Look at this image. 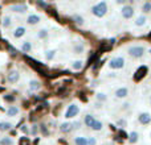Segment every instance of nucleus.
Here are the masks:
<instances>
[{
  "label": "nucleus",
  "mask_w": 151,
  "mask_h": 145,
  "mask_svg": "<svg viewBox=\"0 0 151 145\" xmlns=\"http://www.w3.org/2000/svg\"><path fill=\"white\" fill-rule=\"evenodd\" d=\"M107 12V3L106 1H99L91 7V13L96 17H104Z\"/></svg>",
  "instance_id": "1"
},
{
  "label": "nucleus",
  "mask_w": 151,
  "mask_h": 145,
  "mask_svg": "<svg viewBox=\"0 0 151 145\" xmlns=\"http://www.w3.org/2000/svg\"><path fill=\"white\" fill-rule=\"evenodd\" d=\"M145 52H146L145 46H141V45H133V46H130L127 49V53L133 58H141V57H143Z\"/></svg>",
  "instance_id": "2"
},
{
  "label": "nucleus",
  "mask_w": 151,
  "mask_h": 145,
  "mask_svg": "<svg viewBox=\"0 0 151 145\" xmlns=\"http://www.w3.org/2000/svg\"><path fill=\"white\" fill-rule=\"evenodd\" d=\"M78 114H80V107H78L76 103H72L70 106L66 108L65 117H66V119H73V117H76Z\"/></svg>",
  "instance_id": "3"
},
{
  "label": "nucleus",
  "mask_w": 151,
  "mask_h": 145,
  "mask_svg": "<svg viewBox=\"0 0 151 145\" xmlns=\"http://www.w3.org/2000/svg\"><path fill=\"white\" fill-rule=\"evenodd\" d=\"M110 69H114V70H118V69H122L125 66V58L123 57H115L111 58L109 62Z\"/></svg>",
  "instance_id": "4"
},
{
  "label": "nucleus",
  "mask_w": 151,
  "mask_h": 145,
  "mask_svg": "<svg viewBox=\"0 0 151 145\" xmlns=\"http://www.w3.org/2000/svg\"><path fill=\"white\" fill-rule=\"evenodd\" d=\"M134 13H135V11L131 5H123L122 9H121V15L125 18H131L134 16Z\"/></svg>",
  "instance_id": "5"
},
{
  "label": "nucleus",
  "mask_w": 151,
  "mask_h": 145,
  "mask_svg": "<svg viewBox=\"0 0 151 145\" xmlns=\"http://www.w3.org/2000/svg\"><path fill=\"white\" fill-rule=\"evenodd\" d=\"M7 79L9 83H17L19 79H20V72L17 70H11L7 75Z\"/></svg>",
  "instance_id": "6"
},
{
  "label": "nucleus",
  "mask_w": 151,
  "mask_h": 145,
  "mask_svg": "<svg viewBox=\"0 0 151 145\" xmlns=\"http://www.w3.org/2000/svg\"><path fill=\"white\" fill-rule=\"evenodd\" d=\"M9 9L16 13H24L28 11V5L27 4H13L9 7Z\"/></svg>",
  "instance_id": "7"
},
{
  "label": "nucleus",
  "mask_w": 151,
  "mask_h": 145,
  "mask_svg": "<svg viewBox=\"0 0 151 145\" xmlns=\"http://www.w3.org/2000/svg\"><path fill=\"white\" fill-rule=\"evenodd\" d=\"M20 114V108H19L17 106H9L7 109V116L9 117H15L17 116V115Z\"/></svg>",
  "instance_id": "8"
},
{
  "label": "nucleus",
  "mask_w": 151,
  "mask_h": 145,
  "mask_svg": "<svg viewBox=\"0 0 151 145\" xmlns=\"http://www.w3.org/2000/svg\"><path fill=\"white\" fill-rule=\"evenodd\" d=\"M127 95H129L127 87H119L117 91H115V96H117L118 99H123V98H126Z\"/></svg>",
  "instance_id": "9"
},
{
  "label": "nucleus",
  "mask_w": 151,
  "mask_h": 145,
  "mask_svg": "<svg viewBox=\"0 0 151 145\" xmlns=\"http://www.w3.org/2000/svg\"><path fill=\"white\" fill-rule=\"evenodd\" d=\"M27 23H28L29 25H36V24L40 23V16L32 13V15H29L28 17H27Z\"/></svg>",
  "instance_id": "10"
},
{
  "label": "nucleus",
  "mask_w": 151,
  "mask_h": 145,
  "mask_svg": "<svg viewBox=\"0 0 151 145\" xmlns=\"http://www.w3.org/2000/svg\"><path fill=\"white\" fill-rule=\"evenodd\" d=\"M138 120H139V123H141V124L146 125V124H149V123L151 122V116H150V114H147V112H143V114L139 115Z\"/></svg>",
  "instance_id": "11"
},
{
  "label": "nucleus",
  "mask_w": 151,
  "mask_h": 145,
  "mask_svg": "<svg viewBox=\"0 0 151 145\" xmlns=\"http://www.w3.org/2000/svg\"><path fill=\"white\" fill-rule=\"evenodd\" d=\"M25 32H27V29L24 28V26H17V28L13 31V37H15V38H21V37L25 34Z\"/></svg>",
  "instance_id": "12"
},
{
  "label": "nucleus",
  "mask_w": 151,
  "mask_h": 145,
  "mask_svg": "<svg viewBox=\"0 0 151 145\" xmlns=\"http://www.w3.org/2000/svg\"><path fill=\"white\" fill-rule=\"evenodd\" d=\"M40 88H41V83H40L39 80L32 79L31 82H29V90H32V91H39Z\"/></svg>",
  "instance_id": "13"
},
{
  "label": "nucleus",
  "mask_w": 151,
  "mask_h": 145,
  "mask_svg": "<svg viewBox=\"0 0 151 145\" xmlns=\"http://www.w3.org/2000/svg\"><path fill=\"white\" fill-rule=\"evenodd\" d=\"M146 23H147V18H146V16H143V15L138 16V17L135 18V21H134V24H135L137 26H143V25H146Z\"/></svg>",
  "instance_id": "14"
},
{
  "label": "nucleus",
  "mask_w": 151,
  "mask_h": 145,
  "mask_svg": "<svg viewBox=\"0 0 151 145\" xmlns=\"http://www.w3.org/2000/svg\"><path fill=\"white\" fill-rule=\"evenodd\" d=\"M146 71H147V68H145V66H141V68L138 69V71L135 72V77H134V79H135V80H139L142 77H145Z\"/></svg>",
  "instance_id": "15"
},
{
  "label": "nucleus",
  "mask_w": 151,
  "mask_h": 145,
  "mask_svg": "<svg viewBox=\"0 0 151 145\" xmlns=\"http://www.w3.org/2000/svg\"><path fill=\"white\" fill-rule=\"evenodd\" d=\"M1 25H3V28H5V29L12 25V18H11V16H4V17L1 18Z\"/></svg>",
  "instance_id": "16"
},
{
  "label": "nucleus",
  "mask_w": 151,
  "mask_h": 145,
  "mask_svg": "<svg viewBox=\"0 0 151 145\" xmlns=\"http://www.w3.org/2000/svg\"><path fill=\"white\" fill-rule=\"evenodd\" d=\"M12 128V123L9 122H0V132H7Z\"/></svg>",
  "instance_id": "17"
},
{
  "label": "nucleus",
  "mask_w": 151,
  "mask_h": 145,
  "mask_svg": "<svg viewBox=\"0 0 151 145\" xmlns=\"http://www.w3.org/2000/svg\"><path fill=\"white\" fill-rule=\"evenodd\" d=\"M72 129H73L72 123H63V124H61V127H60V131L63 133H68V132H70Z\"/></svg>",
  "instance_id": "18"
},
{
  "label": "nucleus",
  "mask_w": 151,
  "mask_h": 145,
  "mask_svg": "<svg viewBox=\"0 0 151 145\" xmlns=\"http://www.w3.org/2000/svg\"><path fill=\"white\" fill-rule=\"evenodd\" d=\"M32 50V44L29 41H24L21 45V52L23 53H29Z\"/></svg>",
  "instance_id": "19"
},
{
  "label": "nucleus",
  "mask_w": 151,
  "mask_h": 145,
  "mask_svg": "<svg viewBox=\"0 0 151 145\" xmlns=\"http://www.w3.org/2000/svg\"><path fill=\"white\" fill-rule=\"evenodd\" d=\"M74 144L76 145H88V139L83 136H78L74 139Z\"/></svg>",
  "instance_id": "20"
},
{
  "label": "nucleus",
  "mask_w": 151,
  "mask_h": 145,
  "mask_svg": "<svg viewBox=\"0 0 151 145\" xmlns=\"http://www.w3.org/2000/svg\"><path fill=\"white\" fill-rule=\"evenodd\" d=\"M94 122H96V119H94V116L93 115H86L85 116V124H86V127H91V125L94 124Z\"/></svg>",
  "instance_id": "21"
},
{
  "label": "nucleus",
  "mask_w": 151,
  "mask_h": 145,
  "mask_svg": "<svg viewBox=\"0 0 151 145\" xmlns=\"http://www.w3.org/2000/svg\"><path fill=\"white\" fill-rule=\"evenodd\" d=\"M13 144H15L13 139L8 137V136H5V137H3L1 140H0V145H13Z\"/></svg>",
  "instance_id": "22"
},
{
  "label": "nucleus",
  "mask_w": 151,
  "mask_h": 145,
  "mask_svg": "<svg viewBox=\"0 0 151 145\" xmlns=\"http://www.w3.org/2000/svg\"><path fill=\"white\" fill-rule=\"evenodd\" d=\"M90 128L93 131H101L102 128H104V124H102V122H98V120H96V122H94V124L91 125Z\"/></svg>",
  "instance_id": "23"
},
{
  "label": "nucleus",
  "mask_w": 151,
  "mask_h": 145,
  "mask_svg": "<svg viewBox=\"0 0 151 145\" xmlns=\"http://www.w3.org/2000/svg\"><path fill=\"white\" fill-rule=\"evenodd\" d=\"M142 11H143V13H150L151 12V3L145 1L143 4H142Z\"/></svg>",
  "instance_id": "24"
},
{
  "label": "nucleus",
  "mask_w": 151,
  "mask_h": 145,
  "mask_svg": "<svg viewBox=\"0 0 151 145\" xmlns=\"http://www.w3.org/2000/svg\"><path fill=\"white\" fill-rule=\"evenodd\" d=\"M56 50H48V52H45V58H47L48 61H52L53 58H55V55H56Z\"/></svg>",
  "instance_id": "25"
},
{
  "label": "nucleus",
  "mask_w": 151,
  "mask_h": 145,
  "mask_svg": "<svg viewBox=\"0 0 151 145\" xmlns=\"http://www.w3.org/2000/svg\"><path fill=\"white\" fill-rule=\"evenodd\" d=\"M37 37H39L40 40L47 38V37H48V31H47V29H40V31L37 32Z\"/></svg>",
  "instance_id": "26"
},
{
  "label": "nucleus",
  "mask_w": 151,
  "mask_h": 145,
  "mask_svg": "<svg viewBox=\"0 0 151 145\" xmlns=\"http://www.w3.org/2000/svg\"><path fill=\"white\" fill-rule=\"evenodd\" d=\"M129 141H130L131 144H135L137 141H138V133H137L135 131L130 133V137H129Z\"/></svg>",
  "instance_id": "27"
},
{
  "label": "nucleus",
  "mask_w": 151,
  "mask_h": 145,
  "mask_svg": "<svg viewBox=\"0 0 151 145\" xmlns=\"http://www.w3.org/2000/svg\"><path fill=\"white\" fill-rule=\"evenodd\" d=\"M82 61H74L73 63H72V69L73 70H81L82 69Z\"/></svg>",
  "instance_id": "28"
},
{
  "label": "nucleus",
  "mask_w": 151,
  "mask_h": 145,
  "mask_svg": "<svg viewBox=\"0 0 151 145\" xmlns=\"http://www.w3.org/2000/svg\"><path fill=\"white\" fill-rule=\"evenodd\" d=\"M83 50H85V46H83V44H77V45L74 46V53H77V54L82 53Z\"/></svg>",
  "instance_id": "29"
},
{
  "label": "nucleus",
  "mask_w": 151,
  "mask_h": 145,
  "mask_svg": "<svg viewBox=\"0 0 151 145\" xmlns=\"http://www.w3.org/2000/svg\"><path fill=\"white\" fill-rule=\"evenodd\" d=\"M73 20H74V23L77 24V25H80V26H82V25H83V18L81 17V16L76 15L74 17H73Z\"/></svg>",
  "instance_id": "30"
},
{
  "label": "nucleus",
  "mask_w": 151,
  "mask_h": 145,
  "mask_svg": "<svg viewBox=\"0 0 151 145\" xmlns=\"http://www.w3.org/2000/svg\"><path fill=\"white\" fill-rule=\"evenodd\" d=\"M97 99H98L99 102H105L107 99V96H106V94H104V92H98L97 94Z\"/></svg>",
  "instance_id": "31"
},
{
  "label": "nucleus",
  "mask_w": 151,
  "mask_h": 145,
  "mask_svg": "<svg viewBox=\"0 0 151 145\" xmlns=\"http://www.w3.org/2000/svg\"><path fill=\"white\" fill-rule=\"evenodd\" d=\"M88 145H97L96 137H90V139H88Z\"/></svg>",
  "instance_id": "32"
},
{
  "label": "nucleus",
  "mask_w": 151,
  "mask_h": 145,
  "mask_svg": "<svg viewBox=\"0 0 151 145\" xmlns=\"http://www.w3.org/2000/svg\"><path fill=\"white\" fill-rule=\"evenodd\" d=\"M118 125H122V127H125V125H126V120H123V119L118 120Z\"/></svg>",
  "instance_id": "33"
},
{
  "label": "nucleus",
  "mask_w": 151,
  "mask_h": 145,
  "mask_svg": "<svg viewBox=\"0 0 151 145\" xmlns=\"http://www.w3.org/2000/svg\"><path fill=\"white\" fill-rule=\"evenodd\" d=\"M37 133V125H32V135H36Z\"/></svg>",
  "instance_id": "34"
},
{
  "label": "nucleus",
  "mask_w": 151,
  "mask_h": 145,
  "mask_svg": "<svg viewBox=\"0 0 151 145\" xmlns=\"http://www.w3.org/2000/svg\"><path fill=\"white\" fill-rule=\"evenodd\" d=\"M21 131H23L24 133H28V128H27V125H23V127H21Z\"/></svg>",
  "instance_id": "35"
},
{
  "label": "nucleus",
  "mask_w": 151,
  "mask_h": 145,
  "mask_svg": "<svg viewBox=\"0 0 151 145\" xmlns=\"http://www.w3.org/2000/svg\"><path fill=\"white\" fill-rule=\"evenodd\" d=\"M5 100H13V96H4Z\"/></svg>",
  "instance_id": "36"
},
{
  "label": "nucleus",
  "mask_w": 151,
  "mask_h": 145,
  "mask_svg": "<svg viewBox=\"0 0 151 145\" xmlns=\"http://www.w3.org/2000/svg\"><path fill=\"white\" fill-rule=\"evenodd\" d=\"M149 53H150V54H151V49H150V50H149Z\"/></svg>",
  "instance_id": "37"
},
{
  "label": "nucleus",
  "mask_w": 151,
  "mask_h": 145,
  "mask_svg": "<svg viewBox=\"0 0 151 145\" xmlns=\"http://www.w3.org/2000/svg\"><path fill=\"white\" fill-rule=\"evenodd\" d=\"M150 104H151V96H150Z\"/></svg>",
  "instance_id": "38"
}]
</instances>
